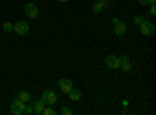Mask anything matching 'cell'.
<instances>
[{"label":"cell","mask_w":156,"mask_h":115,"mask_svg":"<svg viewBox=\"0 0 156 115\" xmlns=\"http://www.w3.org/2000/svg\"><path fill=\"white\" fill-rule=\"evenodd\" d=\"M139 30L144 36H153L154 34V25L148 20H144L140 25H139Z\"/></svg>","instance_id":"1"},{"label":"cell","mask_w":156,"mask_h":115,"mask_svg":"<svg viewBox=\"0 0 156 115\" xmlns=\"http://www.w3.org/2000/svg\"><path fill=\"white\" fill-rule=\"evenodd\" d=\"M41 100H44V103H45V104L51 106V104H56L58 96H56V93H55L53 90H45V92H42Z\"/></svg>","instance_id":"2"},{"label":"cell","mask_w":156,"mask_h":115,"mask_svg":"<svg viewBox=\"0 0 156 115\" xmlns=\"http://www.w3.org/2000/svg\"><path fill=\"white\" fill-rule=\"evenodd\" d=\"M23 109H25V103L22 100H14L11 103V113L12 115H22L23 113Z\"/></svg>","instance_id":"3"},{"label":"cell","mask_w":156,"mask_h":115,"mask_svg":"<svg viewBox=\"0 0 156 115\" xmlns=\"http://www.w3.org/2000/svg\"><path fill=\"white\" fill-rule=\"evenodd\" d=\"M105 64H106V67L115 70V69H120V59L119 56H114V55H108L105 58Z\"/></svg>","instance_id":"4"},{"label":"cell","mask_w":156,"mask_h":115,"mask_svg":"<svg viewBox=\"0 0 156 115\" xmlns=\"http://www.w3.org/2000/svg\"><path fill=\"white\" fill-rule=\"evenodd\" d=\"M23 11H25V16L30 17V19H36L39 16V8L34 3H27L25 8H23Z\"/></svg>","instance_id":"5"},{"label":"cell","mask_w":156,"mask_h":115,"mask_svg":"<svg viewBox=\"0 0 156 115\" xmlns=\"http://www.w3.org/2000/svg\"><path fill=\"white\" fill-rule=\"evenodd\" d=\"M28 30H30L28 23L23 22V20H19V22L14 23V30H12V31H14L16 34H19V36H23V34L28 33Z\"/></svg>","instance_id":"6"},{"label":"cell","mask_w":156,"mask_h":115,"mask_svg":"<svg viewBox=\"0 0 156 115\" xmlns=\"http://www.w3.org/2000/svg\"><path fill=\"white\" fill-rule=\"evenodd\" d=\"M58 86H59V90L62 92V93H69L72 89H73V84H72V81L70 79H67V78H61L59 79V83H58Z\"/></svg>","instance_id":"7"},{"label":"cell","mask_w":156,"mask_h":115,"mask_svg":"<svg viewBox=\"0 0 156 115\" xmlns=\"http://www.w3.org/2000/svg\"><path fill=\"white\" fill-rule=\"evenodd\" d=\"M120 69L123 70V72H129V70H131V62H129V58L126 56V55H122L120 58Z\"/></svg>","instance_id":"8"},{"label":"cell","mask_w":156,"mask_h":115,"mask_svg":"<svg viewBox=\"0 0 156 115\" xmlns=\"http://www.w3.org/2000/svg\"><path fill=\"white\" fill-rule=\"evenodd\" d=\"M126 33V25L123 23V22H117L115 25H114V34L115 36H123Z\"/></svg>","instance_id":"9"},{"label":"cell","mask_w":156,"mask_h":115,"mask_svg":"<svg viewBox=\"0 0 156 115\" xmlns=\"http://www.w3.org/2000/svg\"><path fill=\"white\" fill-rule=\"evenodd\" d=\"M45 106H47V104L44 103V100H37V101H34V103H33V110H34V113L42 115V110H44Z\"/></svg>","instance_id":"10"},{"label":"cell","mask_w":156,"mask_h":115,"mask_svg":"<svg viewBox=\"0 0 156 115\" xmlns=\"http://www.w3.org/2000/svg\"><path fill=\"white\" fill-rule=\"evenodd\" d=\"M67 95H69V98H70L72 101H80L81 96H83V92L78 90V89H72V90H70Z\"/></svg>","instance_id":"11"},{"label":"cell","mask_w":156,"mask_h":115,"mask_svg":"<svg viewBox=\"0 0 156 115\" xmlns=\"http://www.w3.org/2000/svg\"><path fill=\"white\" fill-rule=\"evenodd\" d=\"M19 100H22L23 103H28V101L31 100V95H30L28 92H25V90H22V92H19Z\"/></svg>","instance_id":"12"},{"label":"cell","mask_w":156,"mask_h":115,"mask_svg":"<svg viewBox=\"0 0 156 115\" xmlns=\"http://www.w3.org/2000/svg\"><path fill=\"white\" fill-rule=\"evenodd\" d=\"M12 30H14V23H11V22H5L3 23V31L5 33H11Z\"/></svg>","instance_id":"13"},{"label":"cell","mask_w":156,"mask_h":115,"mask_svg":"<svg viewBox=\"0 0 156 115\" xmlns=\"http://www.w3.org/2000/svg\"><path fill=\"white\" fill-rule=\"evenodd\" d=\"M56 113H58V112H56L53 107H47V106H45L44 110H42V115H56Z\"/></svg>","instance_id":"14"},{"label":"cell","mask_w":156,"mask_h":115,"mask_svg":"<svg viewBox=\"0 0 156 115\" xmlns=\"http://www.w3.org/2000/svg\"><path fill=\"white\" fill-rule=\"evenodd\" d=\"M98 3H100L101 9H108L111 6V0H98Z\"/></svg>","instance_id":"15"},{"label":"cell","mask_w":156,"mask_h":115,"mask_svg":"<svg viewBox=\"0 0 156 115\" xmlns=\"http://www.w3.org/2000/svg\"><path fill=\"white\" fill-rule=\"evenodd\" d=\"M59 113L61 115H72V109H69L67 106H62L61 110H59Z\"/></svg>","instance_id":"16"},{"label":"cell","mask_w":156,"mask_h":115,"mask_svg":"<svg viewBox=\"0 0 156 115\" xmlns=\"http://www.w3.org/2000/svg\"><path fill=\"white\" fill-rule=\"evenodd\" d=\"M144 20H147L144 16H134V17H133V22H134L136 25H140V23L144 22Z\"/></svg>","instance_id":"17"},{"label":"cell","mask_w":156,"mask_h":115,"mask_svg":"<svg viewBox=\"0 0 156 115\" xmlns=\"http://www.w3.org/2000/svg\"><path fill=\"white\" fill-rule=\"evenodd\" d=\"M100 11H103V9H101L100 3H98V2H95V3L92 5V12H95V14H97V12H100Z\"/></svg>","instance_id":"18"},{"label":"cell","mask_w":156,"mask_h":115,"mask_svg":"<svg viewBox=\"0 0 156 115\" xmlns=\"http://www.w3.org/2000/svg\"><path fill=\"white\" fill-rule=\"evenodd\" d=\"M33 104H25V109H23V113H33Z\"/></svg>","instance_id":"19"},{"label":"cell","mask_w":156,"mask_h":115,"mask_svg":"<svg viewBox=\"0 0 156 115\" xmlns=\"http://www.w3.org/2000/svg\"><path fill=\"white\" fill-rule=\"evenodd\" d=\"M156 0H139V3L140 5H151V3H154Z\"/></svg>","instance_id":"20"},{"label":"cell","mask_w":156,"mask_h":115,"mask_svg":"<svg viewBox=\"0 0 156 115\" xmlns=\"http://www.w3.org/2000/svg\"><path fill=\"white\" fill-rule=\"evenodd\" d=\"M150 14H151V16H156V5H154V3L150 5Z\"/></svg>","instance_id":"21"},{"label":"cell","mask_w":156,"mask_h":115,"mask_svg":"<svg viewBox=\"0 0 156 115\" xmlns=\"http://www.w3.org/2000/svg\"><path fill=\"white\" fill-rule=\"evenodd\" d=\"M58 2H62V3H66V2H69V0H58Z\"/></svg>","instance_id":"22"},{"label":"cell","mask_w":156,"mask_h":115,"mask_svg":"<svg viewBox=\"0 0 156 115\" xmlns=\"http://www.w3.org/2000/svg\"><path fill=\"white\" fill-rule=\"evenodd\" d=\"M95 2H98V0H95Z\"/></svg>","instance_id":"23"}]
</instances>
